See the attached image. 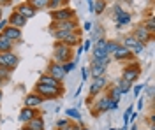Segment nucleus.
Instances as JSON below:
<instances>
[{"label":"nucleus","mask_w":155,"mask_h":130,"mask_svg":"<svg viewBox=\"0 0 155 130\" xmlns=\"http://www.w3.org/2000/svg\"><path fill=\"white\" fill-rule=\"evenodd\" d=\"M106 7H107V2H104V0H94V14L101 16L106 11Z\"/></svg>","instance_id":"obj_28"},{"label":"nucleus","mask_w":155,"mask_h":130,"mask_svg":"<svg viewBox=\"0 0 155 130\" xmlns=\"http://www.w3.org/2000/svg\"><path fill=\"white\" fill-rule=\"evenodd\" d=\"M145 86L146 84H132V88H130V91H132V95H134L136 99L143 93V90H145Z\"/></svg>","instance_id":"obj_33"},{"label":"nucleus","mask_w":155,"mask_h":130,"mask_svg":"<svg viewBox=\"0 0 155 130\" xmlns=\"http://www.w3.org/2000/svg\"><path fill=\"white\" fill-rule=\"evenodd\" d=\"M76 11L72 9L71 5L67 7H60V9H55V11H49V18L51 21H67V20H78L76 18Z\"/></svg>","instance_id":"obj_4"},{"label":"nucleus","mask_w":155,"mask_h":130,"mask_svg":"<svg viewBox=\"0 0 155 130\" xmlns=\"http://www.w3.org/2000/svg\"><path fill=\"white\" fill-rule=\"evenodd\" d=\"M120 46V40H115V39H107L106 40V51H107V55L111 56L113 53L116 51V48Z\"/></svg>","instance_id":"obj_30"},{"label":"nucleus","mask_w":155,"mask_h":130,"mask_svg":"<svg viewBox=\"0 0 155 130\" xmlns=\"http://www.w3.org/2000/svg\"><path fill=\"white\" fill-rule=\"evenodd\" d=\"M81 88H83V84H81V86H79V88L74 91V97H79V93H81Z\"/></svg>","instance_id":"obj_45"},{"label":"nucleus","mask_w":155,"mask_h":130,"mask_svg":"<svg viewBox=\"0 0 155 130\" xmlns=\"http://www.w3.org/2000/svg\"><path fill=\"white\" fill-rule=\"evenodd\" d=\"M113 21H115L116 28H118V30H122L124 27H129V25L132 23V14H130L129 11H122L120 14L113 16Z\"/></svg>","instance_id":"obj_12"},{"label":"nucleus","mask_w":155,"mask_h":130,"mask_svg":"<svg viewBox=\"0 0 155 130\" xmlns=\"http://www.w3.org/2000/svg\"><path fill=\"white\" fill-rule=\"evenodd\" d=\"M41 113H39V109H32V107H25L23 106V109L19 111V116H18V120L21 125H25V123H28L32 118H35V116H39ZM44 116V114H42Z\"/></svg>","instance_id":"obj_14"},{"label":"nucleus","mask_w":155,"mask_h":130,"mask_svg":"<svg viewBox=\"0 0 155 130\" xmlns=\"http://www.w3.org/2000/svg\"><path fill=\"white\" fill-rule=\"evenodd\" d=\"M14 12H18L19 16H23L27 21L32 20V18H35V14H37V11L34 9L27 0H25V2H21V4H18V5L14 7Z\"/></svg>","instance_id":"obj_9"},{"label":"nucleus","mask_w":155,"mask_h":130,"mask_svg":"<svg viewBox=\"0 0 155 130\" xmlns=\"http://www.w3.org/2000/svg\"><path fill=\"white\" fill-rule=\"evenodd\" d=\"M2 35H4L5 39L12 40L14 44H18V42H21V37H23V32L19 30V28H16V27H11V25H7V27L4 28V32H2Z\"/></svg>","instance_id":"obj_13"},{"label":"nucleus","mask_w":155,"mask_h":130,"mask_svg":"<svg viewBox=\"0 0 155 130\" xmlns=\"http://www.w3.org/2000/svg\"><path fill=\"white\" fill-rule=\"evenodd\" d=\"M72 53H74V49L69 48V46H65L64 42H55V46H53V62H57V63H65V62L74 60V58H72Z\"/></svg>","instance_id":"obj_1"},{"label":"nucleus","mask_w":155,"mask_h":130,"mask_svg":"<svg viewBox=\"0 0 155 130\" xmlns=\"http://www.w3.org/2000/svg\"><path fill=\"white\" fill-rule=\"evenodd\" d=\"M92 27H94V25H92L90 21H87V23L83 25V32H90V30H92Z\"/></svg>","instance_id":"obj_43"},{"label":"nucleus","mask_w":155,"mask_h":130,"mask_svg":"<svg viewBox=\"0 0 155 130\" xmlns=\"http://www.w3.org/2000/svg\"><path fill=\"white\" fill-rule=\"evenodd\" d=\"M23 104H25V107H32V109H39L42 104H44V99L42 97H39L37 93H28L27 97H25V100H23Z\"/></svg>","instance_id":"obj_15"},{"label":"nucleus","mask_w":155,"mask_h":130,"mask_svg":"<svg viewBox=\"0 0 155 130\" xmlns=\"http://www.w3.org/2000/svg\"><path fill=\"white\" fill-rule=\"evenodd\" d=\"M87 79H90V72H88V67H81V83H85Z\"/></svg>","instance_id":"obj_40"},{"label":"nucleus","mask_w":155,"mask_h":130,"mask_svg":"<svg viewBox=\"0 0 155 130\" xmlns=\"http://www.w3.org/2000/svg\"><path fill=\"white\" fill-rule=\"evenodd\" d=\"M2 18H4V9L0 7V20H2Z\"/></svg>","instance_id":"obj_48"},{"label":"nucleus","mask_w":155,"mask_h":130,"mask_svg":"<svg viewBox=\"0 0 155 130\" xmlns=\"http://www.w3.org/2000/svg\"><path fill=\"white\" fill-rule=\"evenodd\" d=\"M106 95L111 100H115V102H120V100H122V97H124V95H122V91L118 90L115 84H109V86L106 88Z\"/></svg>","instance_id":"obj_20"},{"label":"nucleus","mask_w":155,"mask_h":130,"mask_svg":"<svg viewBox=\"0 0 155 130\" xmlns=\"http://www.w3.org/2000/svg\"><path fill=\"white\" fill-rule=\"evenodd\" d=\"M12 48H14V42L9 39H5L0 33V53H9V51H12Z\"/></svg>","instance_id":"obj_23"},{"label":"nucleus","mask_w":155,"mask_h":130,"mask_svg":"<svg viewBox=\"0 0 155 130\" xmlns=\"http://www.w3.org/2000/svg\"><path fill=\"white\" fill-rule=\"evenodd\" d=\"M107 130H118V128H115V127H109V128H107Z\"/></svg>","instance_id":"obj_51"},{"label":"nucleus","mask_w":155,"mask_h":130,"mask_svg":"<svg viewBox=\"0 0 155 130\" xmlns=\"http://www.w3.org/2000/svg\"><path fill=\"white\" fill-rule=\"evenodd\" d=\"M34 93H37L39 97H42L44 100H57L58 97H62L64 90H58V88H53V86H46V84L35 83Z\"/></svg>","instance_id":"obj_3"},{"label":"nucleus","mask_w":155,"mask_h":130,"mask_svg":"<svg viewBox=\"0 0 155 130\" xmlns=\"http://www.w3.org/2000/svg\"><path fill=\"white\" fill-rule=\"evenodd\" d=\"M143 107H145V99L139 95V97L136 99V109H137V113H139V111H143Z\"/></svg>","instance_id":"obj_39"},{"label":"nucleus","mask_w":155,"mask_h":130,"mask_svg":"<svg viewBox=\"0 0 155 130\" xmlns=\"http://www.w3.org/2000/svg\"><path fill=\"white\" fill-rule=\"evenodd\" d=\"M62 67L65 70V74H71V72H74L78 69V60H71V62H65V63H62Z\"/></svg>","instance_id":"obj_31"},{"label":"nucleus","mask_w":155,"mask_h":130,"mask_svg":"<svg viewBox=\"0 0 155 130\" xmlns=\"http://www.w3.org/2000/svg\"><path fill=\"white\" fill-rule=\"evenodd\" d=\"M69 123H71V120L64 116V118H58V120H57V123H55V127H57V128H64V127H67Z\"/></svg>","instance_id":"obj_36"},{"label":"nucleus","mask_w":155,"mask_h":130,"mask_svg":"<svg viewBox=\"0 0 155 130\" xmlns=\"http://www.w3.org/2000/svg\"><path fill=\"white\" fill-rule=\"evenodd\" d=\"M104 2H115V0H104Z\"/></svg>","instance_id":"obj_52"},{"label":"nucleus","mask_w":155,"mask_h":130,"mask_svg":"<svg viewBox=\"0 0 155 130\" xmlns=\"http://www.w3.org/2000/svg\"><path fill=\"white\" fill-rule=\"evenodd\" d=\"M120 44H122V46H125L127 49L132 51L134 48H137V44H139V42H137V40H136L130 33H125V35L122 37V40H120Z\"/></svg>","instance_id":"obj_21"},{"label":"nucleus","mask_w":155,"mask_h":130,"mask_svg":"<svg viewBox=\"0 0 155 130\" xmlns=\"http://www.w3.org/2000/svg\"><path fill=\"white\" fill-rule=\"evenodd\" d=\"M79 28L78 20H67V21H51L49 30H62V32H76Z\"/></svg>","instance_id":"obj_7"},{"label":"nucleus","mask_w":155,"mask_h":130,"mask_svg":"<svg viewBox=\"0 0 155 130\" xmlns=\"http://www.w3.org/2000/svg\"><path fill=\"white\" fill-rule=\"evenodd\" d=\"M113 84L122 91V95H129V93H130V88H132V84H130L129 81H125L124 78H116Z\"/></svg>","instance_id":"obj_19"},{"label":"nucleus","mask_w":155,"mask_h":130,"mask_svg":"<svg viewBox=\"0 0 155 130\" xmlns=\"http://www.w3.org/2000/svg\"><path fill=\"white\" fill-rule=\"evenodd\" d=\"M79 130H90V128H88V127H85V125H83V127H81V128H79Z\"/></svg>","instance_id":"obj_50"},{"label":"nucleus","mask_w":155,"mask_h":130,"mask_svg":"<svg viewBox=\"0 0 155 130\" xmlns=\"http://www.w3.org/2000/svg\"><path fill=\"white\" fill-rule=\"evenodd\" d=\"M81 53H83V48H81V46H78V48H76V56H74V60H79Z\"/></svg>","instance_id":"obj_44"},{"label":"nucleus","mask_w":155,"mask_h":130,"mask_svg":"<svg viewBox=\"0 0 155 130\" xmlns=\"http://www.w3.org/2000/svg\"><path fill=\"white\" fill-rule=\"evenodd\" d=\"M12 4V0H0V7L4 9V7H7V5H11Z\"/></svg>","instance_id":"obj_42"},{"label":"nucleus","mask_w":155,"mask_h":130,"mask_svg":"<svg viewBox=\"0 0 155 130\" xmlns=\"http://www.w3.org/2000/svg\"><path fill=\"white\" fill-rule=\"evenodd\" d=\"M130 35H132L137 42H143V44H152V42H153V37H155V35H152L150 32L146 30L143 25H136Z\"/></svg>","instance_id":"obj_5"},{"label":"nucleus","mask_w":155,"mask_h":130,"mask_svg":"<svg viewBox=\"0 0 155 130\" xmlns=\"http://www.w3.org/2000/svg\"><path fill=\"white\" fill-rule=\"evenodd\" d=\"M65 118H69L71 121H81V113L76 107H69L65 109Z\"/></svg>","instance_id":"obj_25"},{"label":"nucleus","mask_w":155,"mask_h":130,"mask_svg":"<svg viewBox=\"0 0 155 130\" xmlns=\"http://www.w3.org/2000/svg\"><path fill=\"white\" fill-rule=\"evenodd\" d=\"M23 128H27V130H46L44 116H42V114H39V116H35V118H32L28 123H25V125H23Z\"/></svg>","instance_id":"obj_16"},{"label":"nucleus","mask_w":155,"mask_h":130,"mask_svg":"<svg viewBox=\"0 0 155 130\" xmlns=\"http://www.w3.org/2000/svg\"><path fill=\"white\" fill-rule=\"evenodd\" d=\"M4 86H5V81H4V79H0V90H2Z\"/></svg>","instance_id":"obj_46"},{"label":"nucleus","mask_w":155,"mask_h":130,"mask_svg":"<svg viewBox=\"0 0 155 130\" xmlns=\"http://www.w3.org/2000/svg\"><path fill=\"white\" fill-rule=\"evenodd\" d=\"M71 0H49L48 4V11H55V9H60V7H67Z\"/></svg>","instance_id":"obj_27"},{"label":"nucleus","mask_w":155,"mask_h":130,"mask_svg":"<svg viewBox=\"0 0 155 130\" xmlns=\"http://www.w3.org/2000/svg\"><path fill=\"white\" fill-rule=\"evenodd\" d=\"M122 11H125L124 7H122V4H113V5H111V18L116 16V14H120Z\"/></svg>","instance_id":"obj_37"},{"label":"nucleus","mask_w":155,"mask_h":130,"mask_svg":"<svg viewBox=\"0 0 155 130\" xmlns=\"http://www.w3.org/2000/svg\"><path fill=\"white\" fill-rule=\"evenodd\" d=\"M132 113H134V104H129V107L124 113V125H129V118H130Z\"/></svg>","instance_id":"obj_34"},{"label":"nucleus","mask_w":155,"mask_h":130,"mask_svg":"<svg viewBox=\"0 0 155 130\" xmlns=\"http://www.w3.org/2000/svg\"><path fill=\"white\" fill-rule=\"evenodd\" d=\"M111 58H113V62H130V60H134L136 56L132 55V51L130 49H127L125 46H118L116 48V51L111 55Z\"/></svg>","instance_id":"obj_10"},{"label":"nucleus","mask_w":155,"mask_h":130,"mask_svg":"<svg viewBox=\"0 0 155 130\" xmlns=\"http://www.w3.org/2000/svg\"><path fill=\"white\" fill-rule=\"evenodd\" d=\"M27 2H28L37 12L39 11H46L48 9V4H49V0H27Z\"/></svg>","instance_id":"obj_24"},{"label":"nucleus","mask_w":155,"mask_h":130,"mask_svg":"<svg viewBox=\"0 0 155 130\" xmlns=\"http://www.w3.org/2000/svg\"><path fill=\"white\" fill-rule=\"evenodd\" d=\"M141 25H143V27H145V28H146V30H148V32H150L152 35H155V18H153V16H152V14H150L148 18H145V20H143V23H141Z\"/></svg>","instance_id":"obj_26"},{"label":"nucleus","mask_w":155,"mask_h":130,"mask_svg":"<svg viewBox=\"0 0 155 130\" xmlns=\"http://www.w3.org/2000/svg\"><path fill=\"white\" fill-rule=\"evenodd\" d=\"M19 65V56L16 53H0V67H5L9 70H14Z\"/></svg>","instance_id":"obj_6"},{"label":"nucleus","mask_w":155,"mask_h":130,"mask_svg":"<svg viewBox=\"0 0 155 130\" xmlns=\"http://www.w3.org/2000/svg\"><path fill=\"white\" fill-rule=\"evenodd\" d=\"M0 113H2V111H0Z\"/></svg>","instance_id":"obj_56"},{"label":"nucleus","mask_w":155,"mask_h":130,"mask_svg":"<svg viewBox=\"0 0 155 130\" xmlns=\"http://www.w3.org/2000/svg\"><path fill=\"white\" fill-rule=\"evenodd\" d=\"M90 53H92V58H95V60H104V58L109 56L106 48H99V46H92Z\"/></svg>","instance_id":"obj_22"},{"label":"nucleus","mask_w":155,"mask_h":130,"mask_svg":"<svg viewBox=\"0 0 155 130\" xmlns=\"http://www.w3.org/2000/svg\"><path fill=\"white\" fill-rule=\"evenodd\" d=\"M146 93V97L150 99V102H153V95H155V88L152 86V84H148V86H145V90H143Z\"/></svg>","instance_id":"obj_35"},{"label":"nucleus","mask_w":155,"mask_h":130,"mask_svg":"<svg viewBox=\"0 0 155 130\" xmlns=\"http://www.w3.org/2000/svg\"><path fill=\"white\" fill-rule=\"evenodd\" d=\"M104 35V28L101 27V25H95V27H92V35H90V40L92 42H95L99 37H102Z\"/></svg>","instance_id":"obj_29"},{"label":"nucleus","mask_w":155,"mask_h":130,"mask_svg":"<svg viewBox=\"0 0 155 130\" xmlns=\"http://www.w3.org/2000/svg\"><path fill=\"white\" fill-rule=\"evenodd\" d=\"M90 2H94V0H87V4H90Z\"/></svg>","instance_id":"obj_53"},{"label":"nucleus","mask_w":155,"mask_h":130,"mask_svg":"<svg viewBox=\"0 0 155 130\" xmlns=\"http://www.w3.org/2000/svg\"><path fill=\"white\" fill-rule=\"evenodd\" d=\"M0 120H2V113H0Z\"/></svg>","instance_id":"obj_54"},{"label":"nucleus","mask_w":155,"mask_h":130,"mask_svg":"<svg viewBox=\"0 0 155 130\" xmlns=\"http://www.w3.org/2000/svg\"><path fill=\"white\" fill-rule=\"evenodd\" d=\"M7 23H9L11 27H16V28H19V30H23V28L27 27V23H28V21L25 20L23 16H19L18 12H14V11H12V12H11V16L7 18Z\"/></svg>","instance_id":"obj_17"},{"label":"nucleus","mask_w":155,"mask_h":130,"mask_svg":"<svg viewBox=\"0 0 155 130\" xmlns=\"http://www.w3.org/2000/svg\"><path fill=\"white\" fill-rule=\"evenodd\" d=\"M141 72H143V69H141V65L134 60L127 62V65L124 67V70H122V76L120 78H124L125 81H129L130 84H134L136 81L139 79V76H141Z\"/></svg>","instance_id":"obj_2"},{"label":"nucleus","mask_w":155,"mask_h":130,"mask_svg":"<svg viewBox=\"0 0 155 130\" xmlns=\"http://www.w3.org/2000/svg\"><path fill=\"white\" fill-rule=\"evenodd\" d=\"M7 25H9V23H7V18H2V20H0V33L4 32V28H5Z\"/></svg>","instance_id":"obj_41"},{"label":"nucleus","mask_w":155,"mask_h":130,"mask_svg":"<svg viewBox=\"0 0 155 130\" xmlns=\"http://www.w3.org/2000/svg\"><path fill=\"white\" fill-rule=\"evenodd\" d=\"M11 76H12V70L5 69V67H0V79H4L5 83L11 79Z\"/></svg>","instance_id":"obj_32"},{"label":"nucleus","mask_w":155,"mask_h":130,"mask_svg":"<svg viewBox=\"0 0 155 130\" xmlns=\"http://www.w3.org/2000/svg\"><path fill=\"white\" fill-rule=\"evenodd\" d=\"M92 46H94V42H92L90 39L83 40V42H81V48H83V53H90V49H92Z\"/></svg>","instance_id":"obj_38"},{"label":"nucleus","mask_w":155,"mask_h":130,"mask_svg":"<svg viewBox=\"0 0 155 130\" xmlns=\"http://www.w3.org/2000/svg\"><path fill=\"white\" fill-rule=\"evenodd\" d=\"M109 106H111V99L107 97L106 93L101 97L99 95V99H97V102H95V107L92 109V113L94 114H101V113H109Z\"/></svg>","instance_id":"obj_11"},{"label":"nucleus","mask_w":155,"mask_h":130,"mask_svg":"<svg viewBox=\"0 0 155 130\" xmlns=\"http://www.w3.org/2000/svg\"><path fill=\"white\" fill-rule=\"evenodd\" d=\"M37 83L46 84V86H53V88H58V90H64V83H62V81H57L55 78H51L49 74H42V76L39 78Z\"/></svg>","instance_id":"obj_18"},{"label":"nucleus","mask_w":155,"mask_h":130,"mask_svg":"<svg viewBox=\"0 0 155 130\" xmlns=\"http://www.w3.org/2000/svg\"><path fill=\"white\" fill-rule=\"evenodd\" d=\"M127 127H129V125H124V127H122V128H118V130H127Z\"/></svg>","instance_id":"obj_49"},{"label":"nucleus","mask_w":155,"mask_h":130,"mask_svg":"<svg viewBox=\"0 0 155 130\" xmlns=\"http://www.w3.org/2000/svg\"><path fill=\"white\" fill-rule=\"evenodd\" d=\"M46 74H49L51 78H55L57 81H62V83H64V79L67 78V74H65V70H64V67H62V63H57V62H53V60L48 63Z\"/></svg>","instance_id":"obj_8"},{"label":"nucleus","mask_w":155,"mask_h":130,"mask_svg":"<svg viewBox=\"0 0 155 130\" xmlns=\"http://www.w3.org/2000/svg\"><path fill=\"white\" fill-rule=\"evenodd\" d=\"M2 100H4V91L0 90V104H2Z\"/></svg>","instance_id":"obj_47"},{"label":"nucleus","mask_w":155,"mask_h":130,"mask_svg":"<svg viewBox=\"0 0 155 130\" xmlns=\"http://www.w3.org/2000/svg\"><path fill=\"white\" fill-rule=\"evenodd\" d=\"M21 130H27V128H21Z\"/></svg>","instance_id":"obj_55"}]
</instances>
